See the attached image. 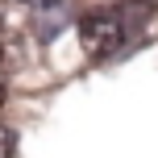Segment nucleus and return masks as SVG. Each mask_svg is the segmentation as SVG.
Wrapping results in <instances>:
<instances>
[{
	"mask_svg": "<svg viewBox=\"0 0 158 158\" xmlns=\"http://www.w3.org/2000/svg\"><path fill=\"white\" fill-rule=\"evenodd\" d=\"M125 42V21H121L112 8H96L79 21V46H83L87 58H108L121 50Z\"/></svg>",
	"mask_w": 158,
	"mask_h": 158,
	"instance_id": "f257e3e1",
	"label": "nucleus"
},
{
	"mask_svg": "<svg viewBox=\"0 0 158 158\" xmlns=\"http://www.w3.org/2000/svg\"><path fill=\"white\" fill-rule=\"evenodd\" d=\"M33 25H38V33L42 38H54L58 29L67 25V8H63V0H54V4H46V8H33Z\"/></svg>",
	"mask_w": 158,
	"mask_h": 158,
	"instance_id": "f03ea898",
	"label": "nucleus"
},
{
	"mask_svg": "<svg viewBox=\"0 0 158 158\" xmlns=\"http://www.w3.org/2000/svg\"><path fill=\"white\" fill-rule=\"evenodd\" d=\"M13 150H17V142H13V133H8V129L0 125V158H13Z\"/></svg>",
	"mask_w": 158,
	"mask_h": 158,
	"instance_id": "7ed1b4c3",
	"label": "nucleus"
},
{
	"mask_svg": "<svg viewBox=\"0 0 158 158\" xmlns=\"http://www.w3.org/2000/svg\"><path fill=\"white\" fill-rule=\"evenodd\" d=\"M21 4H29V8H46V4H54V0H21Z\"/></svg>",
	"mask_w": 158,
	"mask_h": 158,
	"instance_id": "20e7f679",
	"label": "nucleus"
},
{
	"mask_svg": "<svg viewBox=\"0 0 158 158\" xmlns=\"http://www.w3.org/2000/svg\"><path fill=\"white\" fill-rule=\"evenodd\" d=\"M0 108H4V83H0Z\"/></svg>",
	"mask_w": 158,
	"mask_h": 158,
	"instance_id": "39448f33",
	"label": "nucleus"
},
{
	"mask_svg": "<svg viewBox=\"0 0 158 158\" xmlns=\"http://www.w3.org/2000/svg\"><path fill=\"white\" fill-rule=\"evenodd\" d=\"M142 4H154V8H158V0H142Z\"/></svg>",
	"mask_w": 158,
	"mask_h": 158,
	"instance_id": "423d86ee",
	"label": "nucleus"
}]
</instances>
